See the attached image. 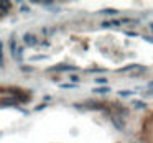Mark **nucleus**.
Here are the masks:
<instances>
[{
	"label": "nucleus",
	"instance_id": "nucleus-1",
	"mask_svg": "<svg viewBox=\"0 0 153 143\" xmlns=\"http://www.w3.org/2000/svg\"><path fill=\"white\" fill-rule=\"evenodd\" d=\"M76 66H69V64H59V66H53L50 68V71H76Z\"/></svg>",
	"mask_w": 153,
	"mask_h": 143
},
{
	"label": "nucleus",
	"instance_id": "nucleus-16",
	"mask_svg": "<svg viewBox=\"0 0 153 143\" xmlns=\"http://www.w3.org/2000/svg\"><path fill=\"white\" fill-rule=\"evenodd\" d=\"M78 79H79V76H74V74L71 76V81H74V82H76V81H78Z\"/></svg>",
	"mask_w": 153,
	"mask_h": 143
},
{
	"label": "nucleus",
	"instance_id": "nucleus-9",
	"mask_svg": "<svg viewBox=\"0 0 153 143\" xmlns=\"http://www.w3.org/2000/svg\"><path fill=\"white\" fill-rule=\"evenodd\" d=\"M133 105H135L137 109H143V107H145V104H143L142 100H133Z\"/></svg>",
	"mask_w": 153,
	"mask_h": 143
},
{
	"label": "nucleus",
	"instance_id": "nucleus-10",
	"mask_svg": "<svg viewBox=\"0 0 153 143\" xmlns=\"http://www.w3.org/2000/svg\"><path fill=\"white\" fill-rule=\"evenodd\" d=\"M102 13H109V15H115V13H117V10H115V8H105V10H102Z\"/></svg>",
	"mask_w": 153,
	"mask_h": 143
},
{
	"label": "nucleus",
	"instance_id": "nucleus-13",
	"mask_svg": "<svg viewBox=\"0 0 153 143\" xmlns=\"http://www.w3.org/2000/svg\"><path fill=\"white\" fill-rule=\"evenodd\" d=\"M7 8H5V7H2V5H0V17H2V15H7Z\"/></svg>",
	"mask_w": 153,
	"mask_h": 143
},
{
	"label": "nucleus",
	"instance_id": "nucleus-7",
	"mask_svg": "<svg viewBox=\"0 0 153 143\" xmlns=\"http://www.w3.org/2000/svg\"><path fill=\"white\" fill-rule=\"evenodd\" d=\"M140 66H137V64H130V66H125V68H122V69H119V72H127V71H132V69H138Z\"/></svg>",
	"mask_w": 153,
	"mask_h": 143
},
{
	"label": "nucleus",
	"instance_id": "nucleus-12",
	"mask_svg": "<svg viewBox=\"0 0 153 143\" xmlns=\"http://www.w3.org/2000/svg\"><path fill=\"white\" fill-rule=\"evenodd\" d=\"M63 89H74V84H61Z\"/></svg>",
	"mask_w": 153,
	"mask_h": 143
},
{
	"label": "nucleus",
	"instance_id": "nucleus-14",
	"mask_svg": "<svg viewBox=\"0 0 153 143\" xmlns=\"http://www.w3.org/2000/svg\"><path fill=\"white\" fill-rule=\"evenodd\" d=\"M125 35H127V36H130V38H135V36H138L137 33H132V31H127Z\"/></svg>",
	"mask_w": 153,
	"mask_h": 143
},
{
	"label": "nucleus",
	"instance_id": "nucleus-8",
	"mask_svg": "<svg viewBox=\"0 0 153 143\" xmlns=\"http://www.w3.org/2000/svg\"><path fill=\"white\" fill-rule=\"evenodd\" d=\"M10 50H12V54L15 56V51H17V45H15V38H13V36L10 38Z\"/></svg>",
	"mask_w": 153,
	"mask_h": 143
},
{
	"label": "nucleus",
	"instance_id": "nucleus-17",
	"mask_svg": "<svg viewBox=\"0 0 153 143\" xmlns=\"http://www.w3.org/2000/svg\"><path fill=\"white\" fill-rule=\"evenodd\" d=\"M21 12H28V7L26 5H21Z\"/></svg>",
	"mask_w": 153,
	"mask_h": 143
},
{
	"label": "nucleus",
	"instance_id": "nucleus-11",
	"mask_svg": "<svg viewBox=\"0 0 153 143\" xmlns=\"http://www.w3.org/2000/svg\"><path fill=\"white\" fill-rule=\"evenodd\" d=\"M38 59H46V56H45V54H38V56L31 58V61H38Z\"/></svg>",
	"mask_w": 153,
	"mask_h": 143
},
{
	"label": "nucleus",
	"instance_id": "nucleus-15",
	"mask_svg": "<svg viewBox=\"0 0 153 143\" xmlns=\"http://www.w3.org/2000/svg\"><path fill=\"white\" fill-rule=\"evenodd\" d=\"M96 82L102 84V82H105V79H104V77H99V79H96Z\"/></svg>",
	"mask_w": 153,
	"mask_h": 143
},
{
	"label": "nucleus",
	"instance_id": "nucleus-19",
	"mask_svg": "<svg viewBox=\"0 0 153 143\" xmlns=\"http://www.w3.org/2000/svg\"><path fill=\"white\" fill-rule=\"evenodd\" d=\"M150 28H152V30H153V23H150Z\"/></svg>",
	"mask_w": 153,
	"mask_h": 143
},
{
	"label": "nucleus",
	"instance_id": "nucleus-3",
	"mask_svg": "<svg viewBox=\"0 0 153 143\" xmlns=\"http://www.w3.org/2000/svg\"><path fill=\"white\" fill-rule=\"evenodd\" d=\"M111 120H112V123L115 125V128H117V130H124V128H125L124 122H122L119 117H115V115H111Z\"/></svg>",
	"mask_w": 153,
	"mask_h": 143
},
{
	"label": "nucleus",
	"instance_id": "nucleus-5",
	"mask_svg": "<svg viewBox=\"0 0 153 143\" xmlns=\"http://www.w3.org/2000/svg\"><path fill=\"white\" fill-rule=\"evenodd\" d=\"M18 102L17 97H12V99H4V100H0V105H15Z\"/></svg>",
	"mask_w": 153,
	"mask_h": 143
},
{
	"label": "nucleus",
	"instance_id": "nucleus-18",
	"mask_svg": "<svg viewBox=\"0 0 153 143\" xmlns=\"http://www.w3.org/2000/svg\"><path fill=\"white\" fill-rule=\"evenodd\" d=\"M2 48H4V43H0V53H2Z\"/></svg>",
	"mask_w": 153,
	"mask_h": 143
},
{
	"label": "nucleus",
	"instance_id": "nucleus-6",
	"mask_svg": "<svg viewBox=\"0 0 153 143\" xmlns=\"http://www.w3.org/2000/svg\"><path fill=\"white\" fill-rule=\"evenodd\" d=\"M94 92L96 94H107V92H111V87H107V86L97 87V89H94Z\"/></svg>",
	"mask_w": 153,
	"mask_h": 143
},
{
	"label": "nucleus",
	"instance_id": "nucleus-2",
	"mask_svg": "<svg viewBox=\"0 0 153 143\" xmlns=\"http://www.w3.org/2000/svg\"><path fill=\"white\" fill-rule=\"evenodd\" d=\"M23 41H25L26 45H30V46H35V45L38 43L36 36H35V35H31V33H26V35L23 36Z\"/></svg>",
	"mask_w": 153,
	"mask_h": 143
},
{
	"label": "nucleus",
	"instance_id": "nucleus-4",
	"mask_svg": "<svg viewBox=\"0 0 153 143\" xmlns=\"http://www.w3.org/2000/svg\"><path fill=\"white\" fill-rule=\"evenodd\" d=\"M104 28H117L120 26V20H109V22H102Z\"/></svg>",
	"mask_w": 153,
	"mask_h": 143
}]
</instances>
